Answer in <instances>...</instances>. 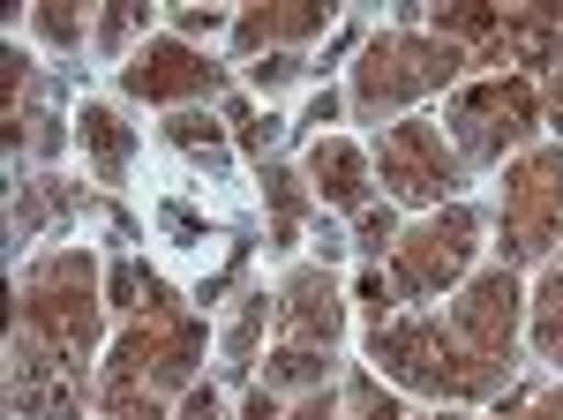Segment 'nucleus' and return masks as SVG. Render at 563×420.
Masks as SVG:
<instances>
[{"label":"nucleus","mask_w":563,"mask_h":420,"mask_svg":"<svg viewBox=\"0 0 563 420\" xmlns=\"http://www.w3.org/2000/svg\"><path fill=\"white\" fill-rule=\"evenodd\" d=\"M15 300H23V345L53 353L60 368H76L98 345V263H90V248L45 255Z\"/></svg>","instance_id":"1"},{"label":"nucleus","mask_w":563,"mask_h":420,"mask_svg":"<svg viewBox=\"0 0 563 420\" xmlns=\"http://www.w3.org/2000/svg\"><path fill=\"white\" fill-rule=\"evenodd\" d=\"M376 361L398 383L435 390V398H481V390H496V376L474 368L466 345L451 338V323H435V316H390V323H376Z\"/></svg>","instance_id":"2"},{"label":"nucleus","mask_w":563,"mask_h":420,"mask_svg":"<svg viewBox=\"0 0 563 420\" xmlns=\"http://www.w3.org/2000/svg\"><path fill=\"white\" fill-rule=\"evenodd\" d=\"M459 68H466L459 45L413 38V31H384V38H368L361 68H353V106H361V113L406 106V98H421V90H443Z\"/></svg>","instance_id":"3"},{"label":"nucleus","mask_w":563,"mask_h":420,"mask_svg":"<svg viewBox=\"0 0 563 420\" xmlns=\"http://www.w3.org/2000/svg\"><path fill=\"white\" fill-rule=\"evenodd\" d=\"M474 210L466 203H451V210H435V218H421L413 233H398V248H390V286L398 294H443L466 263H474Z\"/></svg>","instance_id":"4"},{"label":"nucleus","mask_w":563,"mask_h":420,"mask_svg":"<svg viewBox=\"0 0 563 420\" xmlns=\"http://www.w3.org/2000/svg\"><path fill=\"white\" fill-rule=\"evenodd\" d=\"M563 233V151H526L504 173V255H541Z\"/></svg>","instance_id":"5"},{"label":"nucleus","mask_w":563,"mask_h":420,"mask_svg":"<svg viewBox=\"0 0 563 420\" xmlns=\"http://www.w3.org/2000/svg\"><path fill=\"white\" fill-rule=\"evenodd\" d=\"M451 121H459V135H466V158H504L511 143L533 135V121H541V90L526 84V76H488V84L459 90Z\"/></svg>","instance_id":"6"},{"label":"nucleus","mask_w":563,"mask_h":420,"mask_svg":"<svg viewBox=\"0 0 563 420\" xmlns=\"http://www.w3.org/2000/svg\"><path fill=\"white\" fill-rule=\"evenodd\" d=\"M451 338L466 345V361L488 368V376H504L511 368V338H519V278L496 263V270H481L466 300L451 308Z\"/></svg>","instance_id":"7"},{"label":"nucleus","mask_w":563,"mask_h":420,"mask_svg":"<svg viewBox=\"0 0 563 420\" xmlns=\"http://www.w3.org/2000/svg\"><path fill=\"white\" fill-rule=\"evenodd\" d=\"M121 90L143 98V106H180V98H211L218 90V68L180 38H151L143 53H129L121 68Z\"/></svg>","instance_id":"8"},{"label":"nucleus","mask_w":563,"mask_h":420,"mask_svg":"<svg viewBox=\"0 0 563 420\" xmlns=\"http://www.w3.org/2000/svg\"><path fill=\"white\" fill-rule=\"evenodd\" d=\"M451 180H459V158L443 151V128L398 121L384 135V188H398L406 203H435Z\"/></svg>","instance_id":"9"},{"label":"nucleus","mask_w":563,"mask_h":420,"mask_svg":"<svg viewBox=\"0 0 563 420\" xmlns=\"http://www.w3.org/2000/svg\"><path fill=\"white\" fill-rule=\"evenodd\" d=\"M339 286H331V270L323 263H301L294 278H286V308H278V331L286 345H316V353H331V338H339Z\"/></svg>","instance_id":"10"},{"label":"nucleus","mask_w":563,"mask_h":420,"mask_svg":"<svg viewBox=\"0 0 563 420\" xmlns=\"http://www.w3.org/2000/svg\"><path fill=\"white\" fill-rule=\"evenodd\" d=\"M331 15L339 8H323V0H271V8H249L233 23V38L249 45V53H263V45H301L316 31H331Z\"/></svg>","instance_id":"11"},{"label":"nucleus","mask_w":563,"mask_h":420,"mask_svg":"<svg viewBox=\"0 0 563 420\" xmlns=\"http://www.w3.org/2000/svg\"><path fill=\"white\" fill-rule=\"evenodd\" d=\"M308 180H316L323 203L361 210V196H368V158H361L353 143H339V135H323V143L308 151Z\"/></svg>","instance_id":"12"},{"label":"nucleus","mask_w":563,"mask_h":420,"mask_svg":"<svg viewBox=\"0 0 563 420\" xmlns=\"http://www.w3.org/2000/svg\"><path fill=\"white\" fill-rule=\"evenodd\" d=\"M504 53L526 68L563 60V8H504Z\"/></svg>","instance_id":"13"},{"label":"nucleus","mask_w":563,"mask_h":420,"mask_svg":"<svg viewBox=\"0 0 563 420\" xmlns=\"http://www.w3.org/2000/svg\"><path fill=\"white\" fill-rule=\"evenodd\" d=\"M84 151L98 158V180H121L129 173V128H121V113L113 106H84Z\"/></svg>","instance_id":"14"},{"label":"nucleus","mask_w":563,"mask_h":420,"mask_svg":"<svg viewBox=\"0 0 563 420\" xmlns=\"http://www.w3.org/2000/svg\"><path fill=\"white\" fill-rule=\"evenodd\" d=\"M263 196H271V218H278V225H271V241H278V248H294V233H301V180H294L286 166H271V173H263Z\"/></svg>","instance_id":"15"},{"label":"nucleus","mask_w":563,"mask_h":420,"mask_svg":"<svg viewBox=\"0 0 563 420\" xmlns=\"http://www.w3.org/2000/svg\"><path fill=\"white\" fill-rule=\"evenodd\" d=\"M496 420H563V383H526V390H511L496 406Z\"/></svg>","instance_id":"16"},{"label":"nucleus","mask_w":563,"mask_h":420,"mask_svg":"<svg viewBox=\"0 0 563 420\" xmlns=\"http://www.w3.org/2000/svg\"><path fill=\"white\" fill-rule=\"evenodd\" d=\"M346 420H406V413H398V398L376 376H353L346 383Z\"/></svg>","instance_id":"17"},{"label":"nucleus","mask_w":563,"mask_h":420,"mask_svg":"<svg viewBox=\"0 0 563 420\" xmlns=\"http://www.w3.org/2000/svg\"><path fill=\"white\" fill-rule=\"evenodd\" d=\"M271 376L278 383H323V353L316 345H278L271 353Z\"/></svg>","instance_id":"18"},{"label":"nucleus","mask_w":563,"mask_h":420,"mask_svg":"<svg viewBox=\"0 0 563 420\" xmlns=\"http://www.w3.org/2000/svg\"><path fill=\"white\" fill-rule=\"evenodd\" d=\"M31 23H38V38H53V45H76V38H84V15H76V8H60V0H45Z\"/></svg>","instance_id":"19"},{"label":"nucleus","mask_w":563,"mask_h":420,"mask_svg":"<svg viewBox=\"0 0 563 420\" xmlns=\"http://www.w3.org/2000/svg\"><path fill=\"white\" fill-rule=\"evenodd\" d=\"M166 135H174L180 151H218V121H203V113H174Z\"/></svg>","instance_id":"20"},{"label":"nucleus","mask_w":563,"mask_h":420,"mask_svg":"<svg viewBox=\"0 0 563 420\" xmlns=\"http://www.w3.org/2000/svg\"><path fill=\"white\" fill-rule=\"evenodd\" d=\"M263 308H271V300H249V316H241V323H233V331H225V353H233V361H249V353H256V338H263Z\"/></svg>","instance_id":"21"},{"label":"nucleus","mask_w":563,"mask_h":420,"mask_svg":"<svg viewBox=\"0 0 563 420\" xmlns=\"http://www.w3.org/2000/svg\"><path fill=\"white\" fill-rule=\"evenodd\" d=\"M294 76H301V60H294V53H271V60H256V90H286Z\"/></svg>","instance_id":"22"},{"label":"nucleus","mask_w":563,"mask_h":420,"mask_svg":"<svg viewBox=\"0 0 563 420\" xmlns=\"http://www.w3.org/2000/svg\"><path fill=\"white\" fill-rule=\"evenodd\" d=\"M180 420H225V406H218V390H211V383L180 398Z\"/></svg>","instance_id":"23"},{"label":"nucleus","mask_w":563,"mask_h":420,"mask_svg":"<svg viewBox=\"0 0 563 420\" xmlns=\"http://www.w3.org/2000/svg\"><path fill=\"white\" fill-rule=\"evenodd\" d=\"M294 420H339V398L331 390H308L301 406H294Z\"/></svg>","instance_id":"24"},{"label":"nucleus","mask_w":563,"mask_h":420,"mask_svg":"<svg viewBox=\"0 0 563 420\" xmlns=\"http://www.w3.org/2000/svg\"><path fill=\"white\" fill-rule=\"evenodd\" d=\"M211 31H218L211 8H180V45H188V38H211Z\"/></svg>","instance_id":"25"},{"label":"nucleus","mask_w":563,"mask_h":420,"mask_svg":"<svg viewBox=\"0 0 563 420\" xmlns=\"http://www.w3.org/2000/svg\"><path fill=\"white\" fill-rule=\"evenodd\" d=\"M339 121V90H316V98H308V121L301 128H331Z\"/></svg>","instance_id":"26"},{"label":"nucleus","mask_w":563,"mask_h":420,"mask_svg":"<svg viewBox=\"0 0 563 420\" xmlns=\"http://www.w3.org/2000/svg\"><path fill=\"white\" fill-rule=\"evenodd\" d=\"M361 241H368V248H384V241H390V218H384V210H368V218H361Z\"/></svg>","instance_id":"27"},{"label":"nucleus","mask_w":563,"mask_h":420,"mask_svg":"<svg viewBox=\"0 0 563 420\" xmlns=\"http://www.w3.org/2000/svg\"><path fill=\"white\" fill-rule=\"evenodd\" d=\"M541 113H549V121L563 128V68H556V76H549V90H541Z\"/></svg>","instance_id":"28"},{"label":"nucleus","mask_w":563,"mask_h":420,"mask_svg":"<svg viewBox=\"0 0 563 420\" xmlns=\"http://www.w3.org/2000/svg\"><path fill=\"white\" fill-rule=\"evenodd\" d=\"M241 420H278V398H263V390H249V413Z\"/></svg>","instance_id":"29"},{"label":"nucleus","mask_w":563,"mask_h":420,"mask_svg":"<svg viewBox=\"0 0 563 420\" xmlns=\"http://www.w3.org/2000/svg\"><path fill=\"white\" fill-rule=\"evenodd\" d=\"M429 420H459V413H429Z\"/></svg>","instance_id":"30"}]
</instances>
